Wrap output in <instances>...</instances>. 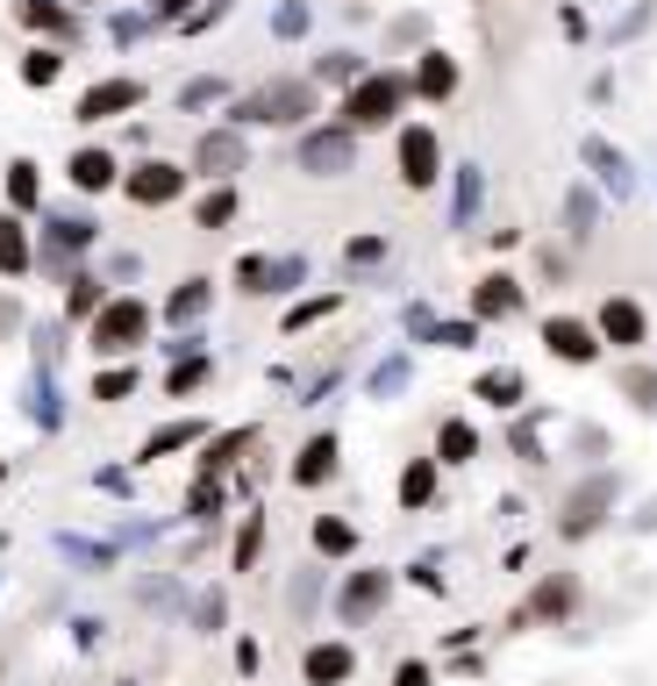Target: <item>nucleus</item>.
<instances>
[{
  "instance_id": "nucleus-1",
  "label": "nucleus",
  "mask_w": 657,
  "mask_h": 686,
  "mask_svg": "<svg viewBox=\"0 0 657 686\" xmlns=\"http://www.w3.org/2000/svg\"><path fill=\"white\" fill-rule=\"evenodd\" d=\"M144 323H150V315L136 308V300H121V308H108L94 323V350H129L136 337H144Z\"/></svg>"
},
{
  "instance_id": "nucleus-2",
  "label": "nucleus",
  "mask_w": 657,
  "mask_h": 686,
  "mask_svg": "<svg viewBox=\"0 0 657 686\" xmlns=\"http://www.w3.org/2000/svg\"><path fill=\"white\" fill-rule=\"evenodd\" d=\"M615 500V479H593V486H579L572 494V508H564V537H586L593 523H601V508Z\"/></svg>"
},
{
  "instance_id": "nucleus-3",
  "label": "nucleus",
  "mask_w": 657,
  "mask_h": 686,
  "mask_svg": "<svg viewBox=\"0 0 657 686\" xmlns=\"http://www.w3.org/2000/svg\"><path fill=\"white\" fill-rule=\"evenodd\" d=\"M543 344L558 350V358H572V365H586L593 350H601V344H593V329H586V323H572V315H558V323L543 329Z\"/></svg>"
},
{
  "instance_id": "nucleus-4",
  "label": "nucleus",
  "mask_w": 657,
  "mask_h": 686,
  "mask_svg": "<svg viewBox=\"0 0 657 686\" xmlns=\"http://www.w3.org/2000/svg\"><path fill=\"white\" fill-rule=\"evenodd\" d=\"M601 337L622 344V350L644 344V308H636V300H607V308H601Z\"/></svg>"
},
{
  "instance_id": "nucleus-5",
  "label": "nucleus",
  "mask_w": 657,
  "mask_h": 686,
  "mask_svg": "<svg viewBox=\"0 0 657 686\" xmlns=\"http://www.w3.org/2000/svg\"><path fill=\"white\" fill-rule=\"evenodd\" d=\"M401 158H407V179H415V187H430V179H436V136L430 129H407Z\"/></svg>"
},
{
  "instance_id": "nucleus-6",
  "label": "nucleus",
  "mask_w": 657,
  "mask_h": 686,
  "mask_svg": "<svg viewBox=\"0 0 657 686\" xmlns=\"http://www.w3.org/2000/svg\"><path fill=\"white\" fill-rule=\"evenodd\" d=\"M308 679H315V686H336V679H350V651H343V644H322V651H308Z\"/></svg>"
},
{
  "instance_id": "nucleus-7",
  "label": "nucleus",
  "mask_w": 657,
  "mask_h": 686,
  "mask_svg": "<svg viewBox=\"0 0 657 686\" xmlns=\"http://www.w3.org/2000/svg\"><path fill=\"white\" fill-rule=\"evenodd\" d=\"M386 108H393V86L386 80H372V86L350 94V122H386Z\"/></svg>"
},
{
  "instance_id": "nucleus-8",
  "label": "nucleus",
  "mask_w": 657,
  "mask_h": 686,
  "mask_svg": "<svg viewBox=\"0 0 657 686\" xmlns=\"http://www.w3.org/2000/svg\"><path fill=\"white\" fill-rule=\"evenodd\" d=\"M179 193V172L172 165H144V179H136V201H172Z\"/></svg>"
},
{
  "instance_id": "nucleus-9",
  "label": "nucleus",
  "mask_w": 657,
  "mask_h": 686,
  "mask_svg": "<svg viewBox=\"0 0 657 686\" xmlns=\"http://www.w3.org/2000/svg\"><path fill=\"white\" fill-rule=\"evenodd\" d=\"M329 465H336V444H329V436H315V444L300 451V486H315V479H322Z\"/></svg>"
},
{
  "instance_id": "nucleus-10",
  "label": "nucleus",
  "mask_w": 657,
  "mask_h": 686,
  "mask_svg": "<svg viewBox=\"0 0 657 686\" xmlns=\"http://www.w3.org/2000/svg\"><path fill=\"white\" fill-rule=\"evenodd\" d=\"M515 300H522V294H515V279H486L479 286V315H515Z\"/></svg>"
},
{
  "instance_id": "nucleus-11",
  "label": "nucleus",
  "mask_w": 657,
  "mask_h": 686,
  "mask_svg": "<svg viewBox=\"0 0 657 686\" xmlns=\"http://www.w3.org/2000/svg\"><path fill=\"white\" fill-rule=\"evenodd\" d=\"M72 179H80V187H108V179H115V165L100 158V150H80V158H72Z\"/></svg>"
},
{
  "instance_id": "nucleus-12",
  "label": "nucleus",
  "mask_w": 657,
  "mask_h": 686,
  "mask_svg": "<svg viewBox=\"0 0 657 686\" xmlns=\"http://www.w3.org/2000/svg\"><path fill=\"white\" fill-rule=\"evenodd\" d=\"M564 608H572V579H550L537 593V615H564Z\"/></svg>"
},
{
  "instance_id": "nucleus-13",
  "label": "nucleus",
  "mask_w": 657,
  "mask_h": 686,
  "mask_svg": "<svg viewBox=\"0 0 657 686\" xmlns=\"http://www.w3.org/2000/svg\"><path fill=\"white\" fill-rule=\"evenodd\" d=\"M430 486H436V472H430V465H415V472L401 479V500H407V508H422V500H430Z\"/></svg>"
},
{
  "instance_id": "nucleus-14",
  "label": "nucleus",
  "mask_w": 657,
  "mask_h": 686,
  "mask_svg": "<svg viewBox=\"0 0 657 686\" xmlns=\"http://www.w3.org/2000/svg\"><path fill=\"white\" fill-rule=\"evenodd\" d=\"M136 101V86H100V94H86V115H100V108H129Z\"/></svg>"
},
{
  "instance_id": "nucleus-15",
  "label": "nucleus",
  "mask_w": 657,
  "mask_h": 686,
  "mask_svg": "<svg viewBox=\"0 0 657 686\" xmlns=\"http://www.w3.org/2000/svg\"><path fill=\"white\" fill-rule=\"evenodd\" d=\"M315 543H322V551H350V529L343 523H315Z\"/></svg>"
},
{
  "instance_id": "nucleus-16",
  "label": "nucleus",
  "mask_w": 657,
  "mask_h": 686,
  "mask_svg": "<svg viewBox=\"0 0 657 686\" xmlns=\"http://www.w3.org/2000/svg\"><path fill=\"white\" fill-rule=\"evenodd\" d=\"M22 236H14V229H0V265H8V272H22Z\"/></svg>"
},
{
  "instance_id": "nucleus-17",
  "label": "nucleus",
  "mask_w": 657,
  "mask_h": 686,
  "mask_svg": "<svg viewBox=\"0 0 657 686\" xmlns=\"http://www.w3.org/2000/svg\"><path fill=\"white\" fill-rule=\"evenodd\" d=\"M629 393H636L644 408H657V372H629Z\"/></svg>"
},
{
  "instance_id": "nucleus-18",
  "label": "nucleus",
  "mask_w": 657,
  "mask_h": 686,
  "mask_svg": "<svg viewBox=\"0 0 657 686\" xmlns=\"http://www.w3.org/2000/svg\"><path fill=\"white\" fill-rule=\"evenodd\" d=\"M443 451H451V457H465V451H471V430H457V422H451V430H443Z\"/></svg>"
},
{
  "instance_id": "nucleus-19",
  "label": "nucleus",
  "mask_w": 657,
  "mask_h": 686,
  "mask_svg": "<svg viewBox=\"0 0 657 686\" xmlns=\"http://www.w3.org/2000/svg\"><path fill=\"white\" fill-rule=\"evenodd\" d=\"M401 686H422V665H407V673H401Z\"/></svg>"
}]
</instances>
